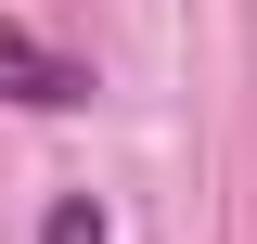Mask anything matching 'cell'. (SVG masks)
<instances>
[{
	"instance_id": "cell-1",
	"label": "cell",
	"mask_w": 257,
	"mask_h": 244,
	"mask_svg": "<svg viewBox=\"0 0 257 244\" xmlns=\"http://www.w3.org/2000/svg\"><path fill=\"white\" fill-rule=\"evenodd\" d=\"M0 103H26V116H77V103H90V64L0 13Z\"/></svg>"
},
{
	"instance_id": "cell-2",
	"label": "cell",
	"mask_w": 257,
	"mask_h": 244,
	"mask_svg": "<svg viewBox=\"0 0 257 244\" xmlns=\"http://www.w3.org/2000/svg\"><path fill=\"white\" fill-rule=\"evenodd\" d=\"M39 244H116V231H103V206H90V193H52V218H39Z\"/></svg>"
}]
</instances>
